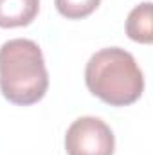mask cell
<instances>
[{"label":"cell","mask_w":153,"mask_h":155,"mask_svg":"<svg viewBox=\"0 0 153 155\" xmlns=\"http://www.w3.org/2000/svg\"><path fill=\"white\" fill-rule=\"evenodd\" d=\"M115 139L112 128L99 117H79L65 135L69 155H114Z\"/></svg>","instance_id":"obj_3"},{"label":"cell","mask_w":153,"mask_h":155,"mask_svg":"<svg viewBox=\"0 0 153 155\" xmlns=\"http://www.w3.org/2000/svg\"><path fill=\"white\" fill-rule=\"evenodd\" d=\"M86 88L112 107L135 103L144 90V76L135 58L119 47L97 51L85 69Z\"/></svg>","instance_id":"obj_2"},{"label":"cell","mask_w":153,"mask_h":155,"mask_svg":"<svg viewBox=\"0 0 153 155\" xmlns=\"http://www.w3.org/2000/svg\"><path fill=\"white\" fill-rule=\"evenodd\" d=\"M126 35L133 41L151 43L153 27H151V2H142L133 7L126 20Z\"/></svg>","instance_id":"obj_5"},{"label":"cell","mask_w":153,"mask_h":155,"mask_svg":"<svg viewBox=\"0 0 153 155\" xmlns=\"http://www.w3.org/2000/svg\"><path fill=\"white\" fill-rule=\"evenodd\" d=\"M49 88V74L36 41L15 38L0 47L2 96L20 107L38 103Z\"/></svg>","instance_id":"obj_1"},{"label":"cell","mask_w":153,"mask_h":155,"mask_svg":"<svg viewBox=\"0 0 153 155\" xmlns=\"http://www.w3.org/2000/svg\"><path fill=\"white\" fill-rule=\"evenodd\" d=\"M56 9L69 20H81L92 15L101 0H54Z\"/></svg>","instance_id":"obj_6"},{"label":"cell","mask_w":153,"mask_h":155,"mask_svg":"<svg viewBox=\"0 0 153 155\" xmlns=\"http://www.w3.org/2000/svg\"><path fill=\"white\" fill-rule=\"evenodd\" d=\"M40 11V0H0V27L29 25Z\"/></svg>","instance_id":"obj_4"}]
</instances>
